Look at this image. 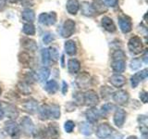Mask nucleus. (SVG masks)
Returning a JSON list of instances; mask_svg holds the SVG:
<instances>
[{
    "instance_id": "f257e3e1",
    "label": "nucleus",
    "mask_w": 148,
    "mask_h": 139,
    "mask_svg": "<svg viewBox=\"0 0 148 139\" xmlns=\"http://www.w3.org/2000/svg\"><path fill=\"white\" fill-rule=\"evenodd\" d=\"M128 48L130 52L133 55L140 54L143 49V41L139 36H133L129 40L128 43Z\"/></svg>"
},
{
    "instance_id": "f03ea898",
    "label": "nucleus",
    "mask_w": 148,
    "mask_h": 139,
    "mask_svg": "<svg viewBox=\"0 0 148 139\" xmlns=\"http://www.w3.org/2000/svg\"><path fill=\"white\" fill-rule=\"evenodd\" d=\"M83 102L89 107H95L99 103V97L96 92L94 90H89L83 94Z\"/></svg>"
},
{
    "instance_id": "7ed1b4c3",
    "label": "nucleus",
    "mask_w": 148,
    "mask_h": 139,
    "mask_svg": "<svg viewBox=\"0 0 148 139\" xmlns=\"http://www.w3.org/2000/svg\"><path fill=\"white\" fill-rule=\"evenodd\" d=\"M75 27H76V24H75V22H74V21L71 20V19H68V20H66L63 23L61 35L64 38L71 37L74 34V32H75Z\"/></svg>"
},
{
    "instance_id": "20e7f679",
    "label": "nucleus",
    "mask_w": 148,
    "mask_h": 139,
    "mask_svg": "<svg viewBox=\"0 0 148 139\" xmlns=\"http://www.w3.org/2000/svg\"><path fill=\"white\" fill-rule=\"evenodd\" d=\"M5 130L8 133V136H10L12 138H17L20 136V127H18L17 122L12 120L5 123Z\"/></svg>"
},
{
    "instance_id": "39448f33",
    "label": "nucleus",
    "mask_w": 148,
    "mask_h": 139,
    "mask_svg": "<svg viewBox=\"0 0 148 139\" xmlns=\"http://www.w3.org/2000/svg\"><path fill=\"white\" fill-rule=\"evenodd\" d=\"M39 22L43 25H54L57 21V14L56 12L42 13L39 15Z\"/></svg>"
},
{
    "instance_id": "423d86ee",
    "label": "nucleus",
    "mask_w": 148,
    "mask_h": 139,
    "mask_svg": "<svg viewBox=\"0 0 148 139\" xmlns=\"http://www.w3.org/2000/svg\"><path fill=\"white\" fill-rule=\"evenodd\" d=\"M21 126L22 132L26 136H31L34 132V125L32 120L30 119V117H23L21 122Z\"/></svg>"
},
{
    "instance_id": "0eeeda50",
    "label": "nucleus",
    "mask_w": 148,
    "mask_h": 139,
    "mask_svg": "<svg viewBox=\"0 0 148 139\" xmlns=\"http://www.w3.org/2000/svg\"><path fill=\"white\" fill-rule=\"evenodd\" d=\"M96 136L100 139H106L110 136L112 133V128L108 123H102L96 129Z\"/></svg>"
},
{
    "instance_id": "6e6552de",
    "label": "nucleus",
    "mask_w": 148,
    "mask_h": 139,
    "mask_svg": "<svg viewBox=\"0 0 148 139\" xmlns=\"http://www.w3.org/2000/svg\"><path fill=\"white\" fill-rule=\"evenodd\" d=\"M119 25L123 34H128V32L132 31V25L131 19L127 16L119 17Z\"/></svg>"
},
{
    "instance_id": "1a4fd4ad",
    "label": "nucleus",
    "mask_w": 148,
    "mask_h": 139,
    "mask_svg": "<svg viewBox=\"0 0 148 139\" xmlns=\"http://www.w3.org/2000/svg\"><path fill=\"white\" fill-rule=\"evenodd\" d=\"M113 100L119 105H125L129 100V94L124 90H119L113 93Z\"/></svg>"
},
{
    "instance_id": "9d476101",
    "label": "nucleus",
    "mask_w": 148,
    "mask_h": 139,
    "mask_svg": "<svg viewBox=\"0 0 148 139\" xmlns=\"http://www.w3.org/2000/svg\"><path fill=\"white\" fill-rule=\"evenodd\" d=\"M125 119H126V112L122 109H116L115 114H114V123L117 127L120 128L123 126L125 122Z\"/></svg>"
},
{
    "instance_id": "9b49d317",
    "label": "nucleus",
    "mask_w": 148,
    "mask_h": 139,
    "mask_svg": "<svg viewBox=\"0 0 148 139\" xmlns=\"http://www.w3.org/2000/svg\"><path fill=\"white\" fill-rule=\"evenodd\" d=\"M148 76V72H147V70H143V71L139 72L137 73H135L134 75H132L131 77V83H132V86L133 88L137 87V85H139V83L142 82L143 80L146 79Z\"/></svg>"
},
{
    "instance_id": "f8f14e48",
    "label": "nucleus",
    "mask_w": 148,
    "mask_h": 139,
    "mask_svg": "<svg viewBox=\"0 0 148 139\" xmlns=\"http://www.w3.org/2000/svg\"><path fill=\"white\" fill-rule=\"evenodd\" d=\"M1 106L4 111V115L6 114L8 118L16 119L18 116V111L15 106L10 105V104H1Z\"/></svg>"
},
{
    "instance_id": "ddd939ff",
    "label": "nucleus",
    "mask_w": 148,
    "mask_h": 139,
    "mask_svg": "<svg viewBox=\"0 0 148 139\" xmlns=\"http://www.w3.org/2000/svg\"><path fill=\"white\" fill-rule=\"evenodd\" d=\"M77 85L81 88H86L91 85V77L87 72H82L77 77Z\"/></svg>"
},
{
    "instance_id": "4468645a",
    "label": "nucleus",
    "mask_w": 148,
    "mask_h": 139,
    "mask_svg": "<svg viewBox=\"0 0 148 139\" xmlns=\"http://www.w3.org/2000/svg\"><path fill=\"white\" fill-rule=\"evenodd\" d=\"M23 108H24L26 112L34 115L38 111V103L34 99H29L25 101V103L23 104Z\"/></svg>"
},
{
    "instance_id": "2eb2a0df",
    "label": "nucleus",
    "mask_w": 148,
    "mask_h": 139,
    "mask_svg": "<svg viewBox=\"0 0 148 139\" xmlns=\"http://www.w3.org/2000/svg\"><path fill=\"white\" fill-rule=\"evenodd\" d=\"M110 83L115 87H121L126 83V78H125L121 74H114L109 79Z\"/></svg>"
},
{
    "instance_id": "dca6fc26",
    "label": "nucleus",
    "mask_w": 148,
    "mask_h": 139,
    "mask_svg": "<svg viewBox=\"0 0 148 139\" xmlns=\"http://www.w3.org/2000/svg\"><path fill=\"white\" fill-rule=\"evenodd\" d=\"M85 116H86V119L89 123H95L101 117L99 114V111L95 108L88 109L85 112Z\"/></svg>"
},
{
    "instance_id": "f3484780",
    "label": "nucleus",
    "mask_w": 148,
    "mask_h": 139,
    "mask_svg": "<svg viewBox=\"0 0 148 139\" xmlns=\"http://www.w3.org/2000/svg\"><path fill=\"white\" fill-rule=\"evenodd\" d=\"M91 5L95 13L102 14L108 10V7L106 6L103 0H92V3Z\"/></svg>"
},
{
    "instance_id": "a211bd4d",
    "label": "nucleus",
    "mask_w": 148,
    "mask_h": 139,
    "mask_svg": "<svg viewBox=\"0 0 148 139\" xmlns=\"http://www.w3.org/2000/svg\"><path fill=\"white\" fill-rule=\"evenodd\" d=\"M67 11L71 15H76L80 9V3L78 0H68L66 4Z\"/></svg>"
},
{
    "instance_id": "6ab92c4d",
    "label": "nucleus",
    "mask_w": 148,
    "mask_h": 139,
    "mask_svg": "<svg viewBox=\"0 0 148 139\" xmlns=\"http://www.w3.org/2000/svg\"><path fill=\"white\" fill-rule=\"evenodd\" d=\"M102 26L104 27V29L106 31H108V32H114L116 31V26H115V23L112 21V19H110L108 16H105L102 18Z\"/></svg>"
},
{
    "instance_id": "aec40b11",
    "label": "nucleus",
    "mask_w": 148,
    "mask_h": 139,
    "mask_svg": "<svg viewBox=\"0 0 148 139\" xmlns=\"http://www.w3.org/2000/svg\"><path fill=\"white\" fill-rule=\"evenodd\" d=\"M81 69V63L78 59L76 58H71L68 61V70L69 72H71L72 74L78 73L80 72Z\"/></svg>"
},
{
    "instance_id": "412c9836",
    "label": "nucleus",
    "mask_w": 148,
    "mask_h": 139,
    "mask_svg": "<svg viewBox=\"0 0 148 139\" xmlns=\"http://www.w3.org/2000/svg\"><path fill=\"white\" fill-rule=\"evenodd\" d=\"M111 68L114 72L121 73L126 69V62L125 60H113L111 62Z\"/></svg>"
},
{
    "instance_id": "4be33fe9",
    "label": "nucleus",
    "mask_w": 148,
    "mask_h": 139,
    "mask_svg": "<svg viewBox=\"0 0 148 139\" xmlns=\"http://www.w3.org/2000/svg\"><path fill=\"white\" fill-rule=\"evenodd\" d=\"M65 52H66L69 56H74L77 53V46L75 42L72 40H68L64 45Z\"/></svg>"
},
{
    "instance_id": "5701e85b",
    "label": "nucleus",
    "mask_w": 148,
    "mask_h": 139,
    "mask_svg": "<svg viewBox=\"0 0 148 139\" xmlns=\"http://www.w3.org/2000/svg\"><path fill=\"white\" fill-rule=\"evenodd\" d=\"M21 17L28 23H32L35 21V13L32 9L30 8H25L21 12Z\"/></svg>"
},
{
    "instance_id": "b1692460",
    "label": "nucleus",
    "mask_w": 148,
    "mask_h": 139,
    "mask_svg": "<svg viewBox=\"0 0 148 139\" xmlns=\"http://www.w3.org/2000/svg\"><path fill=\"white\" fill-rule=\"evenodd\" d=\"M45 89L46 92L49 93L50 95H53L58 90V83L55 80H50L45 83Z\"/></svg>"
},
{
    "instance_id": "393cba45",
    "label": "nucleus",
    "mask_w": 148,
    "mask_h": 139,
    "mask_svg": "<svg viewBox=\"0 0 148 139\" xmlns=\"http://www.w3.org/2000/svg\"><path fill=\"white\" fill-rule=\"evenodd\" d=\"M47 132H48L49 136L52 139H58L60 131H59V128L57 125V123H51L48 126Z\"/></svg>"
},
{
    "instance_id": "a878e982",
    "label": "nucleus",
    "mask_w": 148,
    "mask_h": 139,
    "mask_svg": "<svg viewBox=\"0 0 148 139\" xmlns=\"http://www.w3.org/2000/svg\"><path fill=\"white\" fill-rule=\"evenodd\" d=\"M21 45L23 47L27 50L35 51L37 49V45L35 43V41L32 40L30 38H23L21 41Z\"/></svg>"
},
{
    "instance_id": "bb28decb",
    "label": "nucleus",
    "mask_w": 148,
    "mask_h": 139,
    "mask_svg": "<svg viewBox=\"0 0 148 139\" xmlns=\"http://www.w3.org/2000/svg\"><path fill=\"white\" fill-rule=\"evenodd\" d=\"M80 7H82V13L87 17H92L95 15V11L92 8V5L88 2H82Z\"/></svg>"
},
{
    "instance_id": "cd10ccee",
    "label": "nucleus",
    "mask_w": 148,
    "mask_h": 139,
    "mask_svg": "<svg viewBox=\"0 0 148 139\" xmlns=\"http://www.w3.org/2000/svg\"><path fill=\"white\" fill-rule=\"evenodd\" d=\"M48 113L49 118L53 119H58L60 117V108L58 105H50L48 106Z\"/></svg>"
},
{
    "instance_id": "c85d7f7f",
    "label": "nucleus",
    "mask_w": 148,
    "mask_h": 139,
    "mask_svg": "<svg viewBox=\"0 0 148 139\" xmlns=\"http://www.w3.org/2000/svg\"><path fill=\"white\" fill-rule=\"evenodd\" d=\"M37 75H38L39 82H45L50 76V70L48 68H46V67L41 68L38 71Z\"/></svg>"
},
{
    "instance_id": "c756f323",
    "label": "nucleus",
    "mask_w": 148,
    "mask_h": 139,
    "mask_svg": "<svg viewBox=\"0 0 148 139\" xmlns=\"http://www.w3.org/2000/svg\"><path fill=\"white\" fill-rule=\"evenodd\" d=\"M81 133L82 134H84V136H91L92 133V126L89 122H82L81 123Z\"/></svg>"
},
{
    "instance_id": "7c9ffc66",
    "label": "nucleus",
    "mask_w": 148,
    "mask_h": 139,
    "mask_svg": "<svg viewBox=\"0 0 148 139\" xmlns=\"http://www.w3.org/2000/svg\"><path fill=\"white\" fill-rule=\"evenodd\" d=\"M138 122H139V123H140L139 125H140L141 131L143 132V134H146V132H147V118H146V116H145V115L139 116Z\"/></svg>"
},
{
    "instance_id": "2f4dec72",
    "label": "nucleus",
    "mask_w": 148,
    "mask_h": 139,
    "mask_svg": "<svg viewBox=\"0 0 148 139\" xmlns=\"http://www.w3.org/2000/svg\"><path fill=\"white\" fill-rule=\"evenodd\" d=\"M22 31L27 35H34L35 34V27L32 23H25L23 25Z\"/></svg>"
},
{
    "instance_id": "473e14b6",
    "label": "nucleus",
    "mask_w": 148,
    "mask_h": 139,
    "mask_svg": "<svg viewBox=\"0 0 148 139\" xmlns=\"http://www.w3.org/2000/svg\"><path fill=\"white\" fill-rule=\"evenodd\" d=\"M18 59H20L21 63L24 64L25 66H30V64H32V57L25 52L21 53L18 56Z\"/></svg>"
},
{
    "instance_id": "72a5a7b5",
    "label": "nucleus",
    "mask_w": 148,
    "mask_h": 139,
    "mask_svg": "<svg viewBox=\"0 0 148 139\" xmlns=\"http://www.w3.org/2000/svg\"><path fill=\"white\" fill-rule=\"evenodd\" d=\"M39 110V118L43 120H45L49 118V113H48V106L47 105H43L40 108Z\"/></svg>"
},
{
    "instance_id": "f704fd0d",
    "label": "nucleus",
    "mask_w": 148,
    "mask_h": 139,
    "mask_svg": "<svg viewBox=\"0 0 148 139\" xmlns=\"http://www.w3.org/2000/svg\"><path fill=\"white\" fill-rule=\"evenodd\" d=\"M113 109H114V106L112 104H105L104 106H102V108L99 111V114L102 117H106Z\"/></svg>"
},
{
    "instance_id": "c9c22d12",
    "label": "nucleus",
    "mask_w": 148,
    "mask_h": 139,
    "mask_svg": "<svg viewBox=\"0 0 148 139\" xmlns=\"http://www.w3.org/2000/svg\"><path fill=\"white\" fill-rule=\"evenodd\" d=\"M48 54H49L50 60H53L54 62L58 61V60L59 55H58V51L57 50V48H56V47H49Z\"/></svg>"
},
{
    "instance_id": "e433bc0d",
    "label": "nucleus",
    "mask_w": 148,
    "mask_h": 139,
    "mask_svg": "<svg viewBox=\"0 0 148 139\" xmlns=\"http://www.w3.org/2000/svg\"><path fill=\"white\" fill-rule=\"evenodd\" d=\"M41 56H42V62H43V64H44V65H48L49 62H50L49 54H48V49H46V48L42 49Z\"/></svg>"
},
{
    "instance_id": "4c0bfd02",
    "label": "nucleus",
    "mask_w": 148,
    "mask_h": 139,
    "mask_svg": "<svg viewBox=\"0 0 148 139\" xmlns=\"http://www.w3.org/2000/svg\"><path fill=\"white\" fill-rule=\"evenodd\" d=\"M18 89H20V91L22 93V94L28 95V94H30V93H31V88H30L29 85L26 83H24V82L18 83Z\"/></svg>"
},
{
    "instance_id": "58836bf2",
    "label": "nucleus",
    "mask_w": 148,
    "mask_h": 139,
    "mask_svg": "<svg viewBox=\"0 0 148 139\" xmlns=\"http://www.w3.org/2000/svg\"><path fill=\"white\" fill-rule=\"evenodd\" d=\"M142 66V60L140 58H134L131 61V64H130V67H131L132 70L133 71H136V70L140 69Z\"/></svg>"
},
{
    "instance_id": "ea45409f",
    "label": "nucleus",
    "mask_w": 148,
    "mask_h": 139,
    "mask_svg": "<svg viewBox=\"0 0 148 139\" xmlns=\"http://www.w3.org/2000/svg\"><path fill=\"white\" fill-rule=\"evenodd\" d=\"M113 60H124L125 54L122 50H116L112 55Z\"/></svg>"
},
{
    "instance_id": "a19ab883",
    "label": "nucleus",
    "mask_w": 148,
    "mask_h": 139,
    "mask_svg": "<svg viewBox=\"0 0 148 139\" xmlns=\"http://www.w3.org/2000/svg\"><path fill=\"white\" fill-rule=\"evenodd\" d=\"M74 127H75V123H74L72 120H67L64 124V129L67 133H72V131L74 130Z\"/></svg>"
},
{
    "instance_id": "79ce46f5",
    "label": "nucleus",
    "mask_w": 148,
    "mask_h": 139,
    "mask_svg": "<svg viewBox=\"0 0 148 139\" xmlns=\"http://www.w3.org/2000/svg\"><path fill=\"white\" fill-rule=\"evenodd\" d=\"M54 35L52 34H45V36L43 37V41H44V44L45 45H48L50 44L51 42H52L54 40Z\"/></svg>"
},
{
    "instance_id": "37998d69",
    "label": "nucleus",
    "mask_w": 148,
    "mask_h": 139,
    "mask_svg": "<svg viewBox=\"0 0 148 139\" xmlns=\"http://www.w3.org/2000/svg\"><path fill=\"white\" fill-rule=\"evenodd\" d=\"M104 1L106 7H111V8L116 7L119 3V0H104Z\"/></svg>"
},
{
    "instance_id": "c03bdc74",
    "label": "nucleus",
    "mask_w": 148,
    "mask_h": 139,
    "mask_svg": "<svg viewBox=\"0 0 148 139\" xmlns=\"http://www.w3.org/2000/svg\"><path fill=\"white\" fill-rule=\"evenodd\" d=\"M74 97H75L77 103L83 104V94H81V93H77V94L74 95Z\"/></svg>"
},
{
    "instance_id": "a18cd8bd",
    "label": "nucleus",
    "mask_w": 148,
    "mask_h": 139,
    "mask_svg": "<svg viewBox=\"0 0 148 139\" xmlns=\"http://www.w3.org/2000/svg\"><path fill=\"white\" fill-rule=\"evenodd\" d=\"M140 99L143 101V103H147V99H148V94L147 92L143 91L140 93Z\"/></svg>"
},
{
    "instance_id": "49530a36",
    "label": "nucleus",
    "mask_w": 148,
    "mask_h": 139,
    "mask_svg": "<svg viewBox=\"0 0 148 139\" xmlns=\"http://www.w3.org/2000/svg\"><path fill=\"white\" fill-rule=\"evenodd\" d=\"M101 93H102V96H103V98H106V97H108L111 95L112 91L109 90L108 92H106V86H103V87H102V89H101Z\"/></svg>"
},
{
    "instance_id": "de8ad7c7",
    "label": "nucleus",
    "mask_w": 148,
    "mask_h": 139,
    "mask_svg": "<svg viewBox=\"0 0 148 139\" xmlns=\"http://www.w3.org/2000/svg\"><path fill=\"white\" fill-rule=\"evenodd\" d=\"M110 139H123V136L121 133H114L110 134Z\"/></svg>"
},
{
    "instance_id": "09e8293b",
    "label": "nucleus",
    "mask_w": 148,
    "mask_h": 139,
    "mask_svg": "<svg viewBox=\"0 0 148 139\" xmlns=\"http://www.w3.org/2000/svg\"><path fill=\"white\" fill-rule=\"evenodd\" d=\"M21 2V5L24 7H28V6H31L32 5V2H34V0H20Z\"/></svg>"
},
{
    "instance_id": "8fccbe9b",
    "label": "nucleus",
    "mask_w": 148,
    "mask_h": 139,
    "mask_svg": "<svg viewBox=\"0 0 148 139\" xmlns=\"http://www.w3.org/2000/svg\"><path fill=\"white\" fill-rule=\"evenodd\" d=\"M62 85H63V87H62V93L65 95L67 93V91H68V85L66 83V82H63Z\"/></svg>"
},
{
    "instance_id": "3c124183",
    "label": "nucleus",
    "mask_w": 148,
    "mask_h": 139,
    "mask_svg": "<svg viewBox=\"0 0 148 139\" xmlns=\"http://www.w3.org/2000/svg\"><path fill=\"white\" fill-rule=\"evenodd\" d=\"M8 0H0V10L3 9L5 7H6V3Z\"/></svg>"
},
{
    "instance_id": "603ef678",
    "label": "nucleus",
    "mask_w": 148,
    "mask_h": 139,
    "mask_svg": "<svg viewBox=\"0 0 148 139\" xmlns=\"http://www.w3.org/2000/svg\"><path fill=\"white\" fill-rule=\"evenodd\" d=\"M3 118H4V111H3L1 104H0V120H2Z\"/></svg>"
},
{
    "instance_id": "864d4df0",
    "label": "nucleus",
    "mask_w": 148,
    "mask_h": 139,
    "mask_svg": "<svg viewBox=\"0 0 148 139\" xmlns=\"http://www.w3.org/2000/svg\"><path fill=\"white\" fill-rule=\"evenodd\" d=\"M143 61H145V64H147V63H148V60H147V51H145V55H143Z\"/></svg>"
},
{
    "instance_id": "5fc2aeb1",
    "label": "nucleus",
    "mask_w": 148,
    "mask_h": 139,
    "mask_svg": "<svg viewBox=\"0 0 148 139\" xmlns=\"http://www.w3.org/2000/svg\"><path fill=\"white\" fill-rule=\"evenodd\" d=\"M126 139H137V137H136L135 136H131L127 137Z\"/></svg>"
},
{
    "instance_id": "6e6d98bb",
    "label": "nucleus",
    "mask_w": 148,
    "mask_h": 139,
    "mask_svg": "<svg viewBox=\"0 0 148 139\" xmlns=\"http://www.w3.org/2000/svg\"><path fill=\"white\" fill-rule=\"evenodd\" d=\"M10 3H17L18 1H20V0H8Z\"/></svg>"
},
{
    "instance_id": "4d7b16f0",
    "label": "nucleus",
    "mask_w": 148,
    "mask_h": 139,
    "mask_svg": "<svg viewBox=\"0 0 148 139\" xmlns=\"http://www.w3.org/2000/svg\"><path fill=\"white\" fill-rule=\"evenodd\" d=\"M1 93H2V89H1V87H0V95H1Z\"/></svg>"
}]
</instances>
